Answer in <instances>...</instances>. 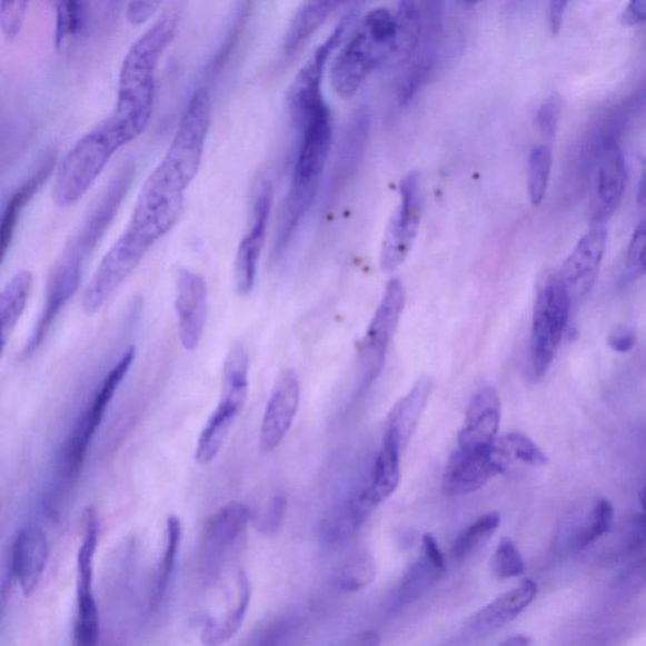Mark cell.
I'll list each match as a JSON object with an SVG mask.
<instances>
[{"mask_svg":"<svg viewBox=\"0 0 646 646\" xmlns=\"http://www.w3.org/2000/svg\"><path fill=\"white\" fill-rule=\"evenodd\" d=\"M274 202V187L270 181H261L258 187L252 217L246 237L241 239L236 265H233V279H236L237 292L247 296L255 288L259 258L264 249L268 220Z\"/></svg>","mask_w":646,"mask_h":646,"instance_id":"d6986e66","label":"cell"},{"mask_svg":"<svg viewBox=\"0 0 646 646\" xmlns=\"http://www.w3.org/2000/svg\"><path fill=\"white\" fill-rule=\"evenodd\" d=\"M88 3L56 2V44L60 46L70 36L79 34L88 20Z\"/></svg>","mask_w":646,"mask_h":646,"instance_id":"8d00e7d4","label":"cell"},{"mask_svg":"<svg viewBox=\"0 0 646 646\" xmlns=\"http://www.w3.org/2000/svg\"><path fill=\"white\" fill-rule=\"evenodd\" d=\"M443 570L430 564L424 556L420 557L417 564L410 567L405 579H402L399 589L400 598L406 603L416 600L435 583L439 575L443 574Z\"/></svg>","mask_w":646,"mask_h":646,"instance_id":"74e56055","label":"cell"},{"mask_svg":"<svg viewBox=\"0 0 646 646\" xmlns=\"http://www.w3.org/2000/svg\"><path fill=\"white\" fill-rule=\"evenodd\" d=\"M301 399V384L292 369L279 374L259 430L261 454L274 453L292 427Z\"/></svg>","mask_w":646,"mask_h":646,"instance_id":"44dd1931","label":"cell"},{"mask_svg":"<svg viewBox=\"0 0 646 646\" xmlns=\"http://www.w3.org/2000/svg\"><path fill=\"white\" fill-rule=\"evenodd\" d=\"M152 247L151 242L126 229L91 277L82 297L83 312L88 316L98 314Z\"/></svg>","mask_w":646,"mask_h":646,"instance_id":"ba28073f","label":"cell"},{"mask_svg":"<svg viewBox=\"0 0 646 646\" xmlns=\"http://www.w3.org/2000/svg\"><path fill=\"white\" fill-rule=\"evenodd\" d=\"M636 201L640 208H646V158H640V177L638 185V193H636Z\"/></svg>","mask_w":646,"mask_h":646,"instance_id":"11a10c76","label":"cell"},{"mask_svg":"<svg viewBox=\"0 0 646 646\" xmlns=\"http://www.w3.org/2000/svg\"><path fill=\"white\" fill-rule=\"evenodd\" d=\"M511 463L513 458L499 439L488 448H457L445 468L443 493L449 498L470 495L507 471Z\"/></svg>","mask_w":646,"mask_h":646,"instance_id":"8fae6325","label":"cell"},{"mask_svg":"<svg viewBox=\"0 0 646 646\" xmlns=\"http://www.w3.org/2000/svg\"><path fill=\"white\" fill-rule=\"evenodd\" d=\"M554 152L549 145H539L531 149L528 158V193L533 206H539L548 191Z\"/></svg>","mask_w":646,"mask_h":646,"instance_id":"836d02e7","label":"cell"},{"mask_svg":"<svg viewBox=\"0 0 646 646\" xmlns=\"http://www.w3.org/2000/svg\"><path fill=\"white\" fill-rule=\"evenodd\" d=\"M623 549L626 555L639 554L646 549V514L635 515L627 524Z\"/></svg>","mask_w":646,"mask_h":646,"instance_id":"bcb514c9","label":"cell"},{"mask_svg":"<svg viewBox=\"0 0 646 646\" xmlns=\"http://www.w3.org/2000/svg\"><path fill=\"white\" fill-rule=\"evenodd\" d=\"M181 13V4L168 7L130 47L121 63L117 106L108 118L121 146L142 135L152 118L158 63L179 32Z\"/></svg>","mask_w":646,"mask_h":646,"instance_id":"6da1fadb","label":"cell"},{"mask_svg":"<svg viewBox=\"0 0 646 646\" xmlns=\"http://www.w3.org/2000/svg\"><path fill=\"white\" fill-rule=\"evenodd\" d=\"M250 520V509L247 505L238 501L223 505L217 513H213L203 528L202 548L205 556L217 560L227 555L245 537Z\"/></svg>","mask_w":646,"mask_h":646,"instance_id":"cb8c5ba5","label":"cell"},{"mask_svg":"<svg viewBox=\"0 0 646 646\" xmlns=\"http://www.w3.org/2000/svg\"><path fill=\"white\" fill-rule=\"evenodd\" d=\"M568 2H551L548 9V23L551 34L557 36L564 26Z\"/></svg>","mask_w":646,"mask_h":646,"instance_id":"816d5d0a","label":"cell"},{"mask_svg":"<svg viewBox=\"0 0 646 646\" xmlns=\"http://www.w3.org/2000/svg\"><path fill=\"white\" fill-rule=\"evenodd\" d=\"M53 166L54 156H47L43 163L39 167V170H37L30 179L18 187L13 192L12 198L9 199L3 213L2 227H0V252H2V259L6 258L7 250L9 246H11L22 211L28 201L33 198L37 190H39L40 186L47 180Z\"/></svg>","mask_w":646,"mask_h":646,"instance_id":"83f0119b","label":"cell"},{"mask_svg":"<svg viewBox=\"0 0 646 646\" xmlns=\"http://www.w3.org/2000/svg\"><path fill=\"white\" fill-rule=\"evenodd\" d=\"M646 589V557L635 560L614 579L612 597L617 603L632 600Z\"/></svg>","mask_w":646,"mask_h":646,"instance_id":"f35d334b","label":"cell"},{"mask_svg":"<svg viewBox=\"0 0 646 646\" xmlns=\"http://www.w3.org/2000/svg\"><path fill=\"white\" fill-rule=\"evenodd\" d=\"M49 561V540L44 530L31 523L17 531L11 549V570L24 595L39 586Z\"/></svg>","mask_w":646,"mask_h":646,"instance_id":"7402d4cb","label":"cell"},{"mask_svg":"<svg viewBox=\"0 0 646 646\" xmlns=\"http://www.w3.org/2000/svg\"><path fill=\"white\" fill-rule=\"evenodd\" d=\"M616 130L607 129V133L598 138L596 152L595 190L593 200L594 223H603L610 219L623 202L627 168L624 152Z\"/></svg>","mask_w":646,"mask_h":646,"instance_id":"4fadbf2b","label":"cell"},{"mask_svg":"<svg viewBox=\"0 0 646 646\" xmlns=\"http://www.w3.org/2000/svg\"><path fill=\"white\" fill-rule=\"evenodd\" d=\"M337 6L339 3L331 2V0H325V2L316 0V2H307L297 9L285 36L284 56L286 60L295 59L305 49Z\"/></svg>","mask_w":646,"mask_h":646,"instance_id":"4316f807","label":"cell"},{"mask_svg":"<svg viewBox=\"0 0 646 646\" xmlns=\"http://www.w3.org/2000/svg\"><path fill=\"white\" fill-rule=\"evenodd\" d=\"M537 594L538 586L535 580L524 579L519 586L496 598L475 616V629L485 633L501 629L503 626L517 619L536 600Z\"/></svg>","mask_w":646,"mask_h":646,"instance_id":"484cf974","label":"cell"},{"mask_svg":"<svg viewBox=\"0 0 646 646\" xmlns=\"http://www.w3.org/2000/svg\"><path fill=\"white\" fill-rule=\"evenodd\" d=\"M570 299L558 274H549L539 284L529 348V371L533 379L546 376L567 329Z\"/></svg>","mask_w":646,"mask_h":646,"instance_id":"8992f818","label":"cell"},{"mask_svg":"<svg viewBox=\"0 0 646 646\" xmlns=\"http://www.w3.org/2000/svg\"><path fill=\"white\" fill-rule=\"evenodd\" d=\"M499 527L500 515L498 513L485 514L484 517L477 519L457 537L453 548L454 557L457 560L470 557L494 536V533Z\"/></svg>","mask_w":646,"mask_h":646,"instance_id":"e575fe53","label":"cell"},{"mask_svg":"<svg viewBox=\"0 0 646 646\" xmlns=\"http://www.w3.org/2000/svg\"><path fill=\"white\" fill-rule=\"evenodd\" d=\"M640 98H642V100H643L644 102H646V86H645L644 90H643V91H642V93H640Z\"/></svg>","mask_w":646,"mask_h":646,"instance_id":"680465c9","label":"cell"},{"mask_svg":"<svg viewBox=\"0 0 646 646\" xmlns=\"http://www.w3.org/2000/svg\"><path fill=\"white\" fill-rule=\"evenodd\" d=\"M370 119L367 109H359L346 129L341 153L335 171L334 187L337 189L342 182L350 180L357 171L368 145Z\"/></svg>","mask_w":646,"mask_h":646,"instance_id":"f546056e","label":"cell"},{"mask_svg":"<svg viewBox=\"0 0 646 646\" xmlns=\"http://www.w3.org/2000/svg\"><path fill=\"white\" fill-rule=\"evenodd\" d=\"M357 9H351L346 13L339 24L327 40L318 47L312 58L307 61L301 71L298 72L292 87L288 92V107L298 128H302L306 121L318 109L326 106L322 97V80L326 63L337 46L344 39V34L357 18Z\"/></svg>","mask_w":646,"mask_h":646,"instance_id":"7c38bea8","label":"cell"},{"mask_svg":"<svg viewBox=\"0 0 646 646\" xmlns=\"http://www.w3.org/2000/svg\"><path fill=\"white\" fill-rule=\"evenodd\" d=\"M99 518L93 508L83 513V535L77 557V615L73 646H100V617L93 595V565L99 543Z\"/></svg>","mask_w":646,"mask_h":646,"instance_id":"52a82bcc","label":"cell"},{"mask_svg":"<svg viewBox=\"0 0 646 646\" xmlns=\"http://www.w3.org/2000/svg\"><path fill=\"white\" fill-rule=\"evenodd\" d=\"M380 643L379 635L376 632H362L354 635L342 646H378Z\"/></svg>","mask_w":646,"mask_h":646,"instance_id":"db71d44e","label":"cell"},{"mask_svg":"<svg viewBox=\"0 0 646 646\" xmlns=\"http://www.w3.org/2000/svg\"><path fill=\"white\" fill-rule=\"evenodd\" d=\"M561 110H564V101H561L559 96H551L543 102L536 115V125L543 136L547 138L555 137Z\"/></svg>","mask_w":646,"mask_h":646,"instance_id":"ee69618b","label":"cell"},{"mask_svg":"<svg viewBox=\"0 0 646 646\" xmlns=\"http://www.w3.org/2000/svg\"><path fill=\"white\" fill-rule=\"evenodd\" d=\"M423 556L436 567L445 568L443 551L439 549L436 539L430 535H426L423 539Z\"/></svg>","mask_w":646,"mask_h":646,"instance_id":"f5cc1de1","label":"cell"},{"mask_svg":"<svg viewBox=\"0 0 646 646\" xmlns=\"http://www.w3.org/2000/svg\"><path fill=\"white\" fill-rule=\"evenodd\" d=\"M646 275V220L635 229L626 255V277L635 280Z\"/></svg>","mask_w":646,"mask_h":646,"instance_id":"7bdbcfd3","label":"cell"},{"mask_svg":"<svg viewBox=\"0 0 646 646\" xmlns=\"http://www.w3.org/2000/svg\"><path fill=\"white\" fill-rule=\"evenodd\" d=\"M640 503H642L644 514H646V488L642 493Z\"/></svg>","mask_w":646,"mask_h":646,"instance_id":"6f0895ef","label":"cell"},{"mask_svg":"<svg viewBox=\"0 0 646 646\" xmlns=\"http://www.w3.org/2000/svg\"><path fill=\"white\" fill-rule=\"evenodd\" d=\"M301 129L302 142L290 185L318 190L332 145L329 107L326 105L318 109Z\"/></svg>","mask_w":646,"mask_h":646,"instance_id":"e0dca14e","label":"cell"},{"mask_svg":"<svg viewBox=\"0 0 646 646\" xmlns=\"http://www.w3.org/2000/svg\"><path fill=\"white\" fill-rule=\"evenodd\" d=\"M501 419V402L493 388L477 391L467 408L465 424L458 434L460 449H483L491 447L496 439Z\"/></svg>","mask_w":646,"mask_h":646,"instance_id":"603a6c76","label":"cell"},{"mask_svg":"<svg viewBox=\"0 0 646 646\" xmlns=\"http://www.w3.org/2000/svg\"><path fill=\"white\" fill-rule=\"evenodd\" d=\"M396 30V14L388 8H374L361 18L332 62L331 83L337 96L354 97L374 70L389 63Z\"/></svg>","mask_w":646,"mask_h":646,"instance_id":"277c9868","label":"cell"},{"mask_svg":"<svg viewBox=\"0 0 646 646\" xmlns=\"http://www.w3.org/2000/svg\"><path fill=\"white\" fill-rule=\"evenodd\" d=\"M182 538V526L181 520L176 515H171L167 519L166 526V548L163 554V559L161 565H159L156 580L155 589L152 596V606L156 607L162 602L168 586H170L171 577L176 566L177 555H179L180 543Z\"/></svg>","mask_w":646,"mask_h":646,"instance_id":"d6a6232c","label":"cell"},{"mask_svg":"<svg viewBox=\"0 0 646 646\" xmlns=\"http://www.w3.org/2000/svg\"><path fill=\"white\" fill-rule=\"evenodd\" d=\"M396 41L389 64L396 68H407L417 52L423 37V12L419 3L406 0L400 2L396 11Z\"/></svg>","mask_w":646,"mask_h":646,"instance_id":"f1b7e54d","label":"cell"},{"mask_svg":"<svg viewBox=\"0 0 646 646\" xmlns=\"http://www.w3.org/2000/svg\"><path fill=\"white\" fill-rule=\"evenodd\" d=\"M514 460L540 467L548 464V457L531 439L520 433H509L498 438Z\"/></svg>","mask_w":646,"mask_h":646,"instance_id":"ab89813d","label":"cell"},{"mask_svg":"<svg viewBox=\"0 0 646 646\" xmlns=\"http://www.w3.org/2000/svg\"><path fill=\"white\" fill-rule=\"evenodd\" d=\"M405 307V286L399 279H390L361 344L360 369L362 388L370 387L372 381L379 377Z\"/></svg>","mask_w":646,"mask_h":646,"instance_id":"9c48e42d","label":"cell"},{"mask_svg":"<svg viewBox=\"0 0 646 646\" xmlns=\"http://www.w3.org/2000/svg\"><path fill=\"white\" fill-rule=\"evenodd\" d=\"M433 390V379H418L407 395L390 410L386 434L395 436L401 449L406 448L410 438L414 437Z\"/></svg>","mask_w":646,"mask_h":646,"instance_id":"d4e9b609","label":"cell"},{"mask_svg":"<svg viewBox=\"0 0 646 646\" xmlns=\"http://www.w3.org/2000/svg\"><path fill=\"white\" fill-rule=\"evenodd\" d=\"M607 344L616 352H629L636 344V335L627 327H617L608 335Z\"/></svg>","mask_w":646,"mask_h":646,"instance_id":"c3c4849f","label":"cell"},{"mask_svg":"<svg viewBox=\"0 0 646 646\" xmlns=\"http://www.w3.org/2000/svg\"><path fill=\"white\" fill-rule=\"evenodd\" d=\"M419 219V179L417 173H409L400 182V202L384 233L380 266L386 274L405 264L417 238Z\"/></svg>","mask_w":646,"mask_h":646,"instance_id":"5bb4252c","label":"cell"},{"mask_svg":"<svg viewBox=\"0 0 646 646\" xmlns=\"http://www.w3.org/2000/svg\"><path fill=\"white\" fill-rule=\"evenodd\" d=\"M620 22L626 27H635L646 22V0H634L627 3L620 16Z\"/></svg>","mask_w":646,"mask_h":646,"instance_id":"f907efd6","label":"cell"},{"mask_svg":"<svg viewBox=\"0 0 646 646\" xmlns=\"http://www.w3.org/2000/svg\"><path fill=\"white\" fill-rule=\"evenodd\" d=\"M423 12V37L415 54L398 86L400 106H407L419 90L433 79L446 42V4L443 2L419 3Z\"/></svg>","mask_w":646,"mask_h":646,"instance_id":"30bf717a","label":"cell"},{"mask_svg":"<svg viewBox=\"0 0 646 646\" xmlns=\"http://www.w3.org/2000/svg\"><path fill=\"white\" fill-rule=\"evenodd\" d=\"M498 646H531V639L527 635H514Z\"/></svg>","mask_w":646,"mask_h":646,"instance_id":"9f6ffc18","label":"cell"},{"mask_svg":"<svg viewBox=\"0 0 646 646\" xmlns=\"http://www.w3.org/2000/svg\"><path fill=\"white\" fill-rule=\"evenodd\" d=\"M614 507L613 504L606 499L598 500L589 513L585 526L579 529L575 539L574 547L577 550H583L612 529L614 523Z\"/></svg>","mask_w":646,"mask_h":646,"instance_id":"d590c367","label":"cell"},{"mask_svg":"<svg viewBox=\"0 0 646 646\" xmlns=\"http://www.w3.org/2000/svg\"><path fill=\"white\" fill-rule=\"evenodd\" d=\"M608 232L603 223H594L580 238L564 266L558 271L573 302L580 301L592 292L600 271L607 248Z\"/></svg>","mask_w":646,"mask_h":646,"instance_id":"2e32d148","label":"cell"},{"mask_svg":"<svg viewBox=\"0 0 646 646\" xmlns=\"http://www.w3.org/2000/svg\"><path fill=\"white\" fill-rule=\"evenodd\" d=\"M286 507V496L284 494H277L275 498L270 500L266 514L264 515V519L260 521L261 530L266 533L277 531L285 517Z\"/></svg>","mask_w":646,"mask_h":646,"instance_id":"7dc6e473","label":"cell"},{"mask_svg":"<svg viewBox=\"0 0 646 646\" xmlns=\"http://www.w3.org/2000/svg\"><path fill=\"white\" fill-rule=\"evenodd\" d=\"M28 3L0 2V26L9 41H13L21 32Z\"/></svg>","mask_w":646,"mask_h":646,"instance_id":"f6af8a7d","label":"cell"},{"mask_svg":"<svg viewBox=\"0 0 646 646\" xmlns=\"http://www.w3.org/2000/svg\"><path fill=\"white\" fill-rule=\"evenodd\" d=\"M238 595L236 604L231 605L223 620H210L205 625L201 633V642L206 646H220L227 644L240 630L245 623L250 604V583L245 573L238 576Z\"/></svg>","mask_w":646,"mask_h":646,"instance_id":"1f68e13d","label":"cell"},{"mask_svg":"<svg viewBox=\"0 0 646 646\" xmlns=\"http://www.w3.org/2000/svg\"><path fill=\"white\" fill-rule=\"evenodd\" d=\"M121 143L108 119L78 140L56 173L53 201L60 208L77 203L105 171Z\"/></svg>","mask_w":646,"mask_h":646,"instance_id":"5b68a950","label":"cell"},{"mask_svg":"<svg viewBox=\"0 0 646 646\" xmlns=\"http://www.w3.org/2000/svg\"><path fill=\"white\" fill-rule=\"evenodd\" d=\"M210 126V93L200 88L192 93L171 146L161 163L148 176L145 189L168 199L185 200L187 187L200 170Z\"/></svg>","mask_w":646,"mask_h":646,"instance_id":"3957f363","label":"cell"},{"mask_svg":"<svg viewBox=\"0 0 646 646\" xmlns=\"http://www.w3.org/2000/svg\"><path fill=\"white\" fill-rule=\"evenodd\" d=\"M162 7L161 2H132L127 8V20L132 24H142Z\"/></svg>","mask_w":646,"mask_h":646,"instance_id":"681fc988","label":"cell"},{"mask_svg":"<svg viewBox=\"0 0 646 646\" xmlns=\"http://www.w3.org/2000/svg\"><path fill=\"white\" fill-rule=\"evenodd\" d=\"M33 287V275L30 270H21L9 280L0 295V321H2V350L18 322L26 311L28 299H30Z\"/></svg>","mask_w":646,"mask_h":646,"instance_id":"4dcf8cb0","label":"cell"},{"mask_svg":"<svg viewBox=\"0 0 646 646\" xmlns=\"http://www.w3.org/2000/svg\"><path fill=\"white\" fill-rule=\"evenodd\" d=\"M176 314L183 349H198L209 314V290L202 276L180 269L176 280Z\"/></svg>","mask_w":646,"mask_h":646,"instance_id":"ffe728a7","label":"cell"},{"mask_svg":"<svg viewBox=\"0 0 646 646\" xmlns=\"http://www.w3.org/2000/svg\"><path fill=\"white\" fill-rule=\"evenodd\" d=\"M135 358V346H130L121 354L115 367L99 384L89 405L82 411L67 441H64L58 466H56L53 483L43 501L44 511L50 518L58 519L60 517L64 501H67L74 484L79 480L92 438L96 437L110 401L115 398L120 382L125 380L130 367H132Z\"/></svg>","mask_w":646,"mask_h":646,"instance_id":"7a4b0ae2","label":"cell"},{"mask_svg":"<svg viewBox=\"0 0 646 646\" xmlns=\"http://www.w3.org/2000/svg\"><path fill=\"white\" fill-rule=\"evenodd\" d=\"M82 269L74 261L62 256L54 261L46 284L43 310L37 320L30 339L22 352L23 359H30L39 350L50 334L52 326L80 286Z\"/></svg>","mask_w":646,"mask_h":646,"instance_id":"9a60e30c","label":"cell"},{"mask_svg":"<svg viewBox=\"0 0 646 646\" xmlns=\"http://www.w3.org/2000/svg\"><path fill=\"white\" fill-rule=\"evenodd\" d=\"M493 573L500 579H508L518 577L526 569L521 554L514 541L509 538H504L496 549L493 561Z\"/></svg>","mask_w":646,"mask_h":646,"instance_id":"60d3db41","label":"cell"},{"mask_svg":"<svg viewBox=\"0 0 646 646\" xmlns=\"http://www.w3.org/2000/svg\"><path fill=\"white\" fill-rule=\"evenodd\" d=\"M400 451L401 447L397 438L384 433L382 445L372 467L370 483L348 505L357 527H360V524L369 517L370 513L397 490L400 481Z\"/></svg>","mask_w":646,"mask_h":646,"instance_id":"ac0fdd59","label":"cell"},{"mask_svg":"<svg viewBox=\"0 0 646 646\" xmlns=\"http://www.w3.org/2000/svg\"><path fill=\"white\" fill-rule=\"evenodd\" d=\"M376 575L374 561L367 556L354 557L342 568L340 585L348 593L367 587Z\"/></svg>","mask_w":646,"mask_h":646,"instance_id":"b9f144b4","label":"cell"}]
</instances>
